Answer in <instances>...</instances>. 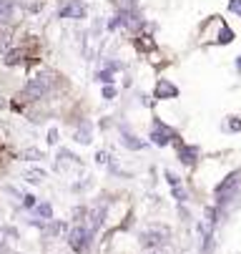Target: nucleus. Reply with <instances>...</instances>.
Masks as SVG:
<instances>
[{"label": "nucleus", "instance_id": "28", "mask_svg": "<svg viewBox=\"0 0 241 254\" xmlns=\"http://www.w3.org/2000/svg\"><path fill=\"white\" fill-rule=\"evenodd\" d=\"M46 141L50 143V146H55V143H58V128H48V136H46Z\"/></svg>", "mask_w": 241, "mask_h": 254}, {"label": "nucleus", "instance_id": "5", "mask_svg": "<svg viewBox=\"0 0 241 254\" xmlns=\"http://www.w3.org/2000/svg\"><path fill=\"white\" fill-rule=\"evenodd\" d=\"M174 149H176V161L184 169H196L201 164V146H196V143H186L179 138L174 143Z\"/></svg>", "mask_w": 241, "mask_h": 254}, {"label": "nucleus", "instance_id": "9", "mask_svg": "<svg viewBox=\"0 0 241 254\" xmlns=\"http://www.w3.org/2000/svg\"><path fill=\"white\" fill-rule=\"evenodd\" d=\"M121 146L123 149H128V151H144V149H148V141H144V138H139L133 131H128V126L126 124H121Z\"/></svg>", "mask_w": 241, "mask_h": 254}, {"label": "nucleus", "instance_id": "15", "mask_svg": "<svg viewBox=\"0 0 241 254\" xmlns=\"http://www.w3.org/2000/svg\"><path fill=\"white\" fill-rule=\"evenodd\" d=\"M65 229H68V224H65V222H58V219H50V222H46V229H43V232H46V237H50V239H53V237H58V234H63Z\"/></svg>", "mask_w": 241, "mask_h": 254}, {"label": "nucleus", "instance_id": "20", "mask_svg": "<svg viewBox=\"0 0 241 254\" xmlns=\"http://www.w3.org/2000/svg\"><path fill=\"white\" fill-rule=\"evenodd\" d=\"M163 179H166L168 189H171V187H179V184H184V179H181L174 169H163Z\"/></svg>", "mask_w": 241, "mask_h": 254}, {"label": "nucleus", "instance_id": "16", "mask_svg": "<svg viewBox=\"0 0 241 254\" xmlns=\"http://www.w3.org/2000/svg\"><path fill=\"white\" fill-rule=\"evenodd\" d=\"M15 10V0H0V23H10Z\"/></svg>", "mask_w": 241, "mask_h": 254}, {"label": "nucleus", "instance_id": "8", "mask_svg": "<svg viewBox=\"0 0 241 254\" xmlns=\"http://www.w3.org/2000/svg\"><path fill=\"white\" fill-rule=\"evenodd\" d=\"M226 25V20L224 18H219V15H214V18H209L203 25H201V33H198V43H216L219 41V33H221V28Z\"/></svg>", "mask_w": 241, "mask_h": 254}, {"label": "nucleus", "instance_id": "18", "mask_svg": "<svg viewBox=\"0 0 241 254\" xmlns=\"http://www.w3.org/2000/svg\"><path fill=\"white\" fill-rule=\"evenodd\" d=\"M221 128H224L226 133H241V116H236V114L226 116V121H224Z\"/></svg>", "mask_w": 241, "mask_h": 254}, {"label": "nucleus", "instance_id": "27", "mask_svg": "<svg viewBox=\"0 0 241 254\" xmlns=\"http://www.w3.org/2000/svg\"><path fill=\"white\" fill-rule=\"evenodd\" d=\"M116 86H103V98H106V101H113L116 98Z\"/></svg>", "mask_w": 241, "mask_h": 254}, {"label": "nucleus", "instance_id": "2", "mask_svg": "<svg viewBox=\"0 0 241 254\" xmlns=\"http://www.w3.org/2000/svg\"><path fill=\"white\" fill-rule=\"evenodd\" d=\"M179 131L166 124L163 119H151V128H148V143H153V146L158 149H166V146H174V143L179 141Z\"/></svg>", "mask_w": 241, "mask_h": 254}, {"label": "nucleus", "instance_id": "11", "mask_svg": "<svg viewBox=\"0 0 241 254\" xmlns=\"http://www.w3.org/2000/svg\"><path fill=\"white\" fill-rule=\"evenodd\" d=\"M86 13H88L86 0H71V3L60 10V18H76V20H81V18H86Z\"/></svg>", "mask_w": 241, "mask_h": 254}, {"label": "nucleus", "instance_id": "13", "mask_svg": "<svg viewBox=\"0 0 241 254\" xmlns=\"http://www.w3.org/2000/svg\"><path fill=\"white\" fill-rule=\"evenodd\" d=\"M171 199H174L179 206H181V204H189V201H191V191H189V187H186V184L171 187Z\"/></svg>", "mask_w": 241, "mask_h": 254}, {"label": "nucleus", "instance_id": "1", "mask_svg": "<svg viewBox=\"0 0 241 254\" xmlns=\"http://www.w3.org/2000/svg\"><path fill=\"white\" fill-rule=\"evenodd\" d=\"M211 204L219 209L224 222L241 206V166L226 171L214 184V189H211Z\"/></svg>", "mask_w": 241, "mask_h": 254}, {"label": "nucleus", "instance_id": "25", "mask_svg": "<svg viewBox=\"0 0 241 254\" xmlns=\"http://www.w3.org/2000/svg\"><path fill=\"white\" fill-rule=\"evenodd\" d=\"M229 13H234L236 18H241V0H229Z\"/></svg>", "mask_w": 241, "mask_h": 254}, {"label": "nucleus", "instance_id": "7", "mask_svg": "<svg viewBox=\"0 0 241 254\" xmlns=\"http://www.w3.org/2000/svg\"><path fill=\"white\" fill-rule=\"evenodd\" d=\"M196 234H198V254H214L219 242H216V232L209 229L201 219L196 222Z\"/></svg>", "mask_w": 241, "mask_h": 254}, {"label": "nucleus", "instance_id": "10", "mask_svg": "<svg viewBox=\"0 0 241 254\" xmlns=\"http://www.w3.org/2000/svg\"><path fill=\"white\" fill-rule=\"evenodd\" d=\"M153 98L156 101H174V98H179V86L171 83L168 78H158L153 86Z\"/></svg>", "mask_w": 241, "mask_h": 254}, {"label": "nucleus", "instance_id": "6", "mask_svg": "<svg viewBox=\"0 0 241 254\" xmlns=\"http://www.w3.org/2000/svg\"><path fill=\"white\" fill-rule=\"evenodd\" d=\"M48 86H50L48 76H36V78H30V81L25 83L23 93H20V101H23V103H36V101H41V98L48 93Z\"/></svg>", "mask_w": 241, "mask_h": 254}, {"label": "nucleus", "instance_id": "3", "mask_svg": "<svg viewBox=\"0 0 241 254\" xmlns=\"http://www.w3.org/2000/svg\"><path fill=\"white\" fill-rule=\"evenodd\" d=\"M65 239H68V247H71L76 254H88V252L93 249V239H96V234L88 229L86 222H81V224H73L71 229H68Z\"/></svg>", "mask_w": 241, "mask_h": 254}, {"label": "nucleus", "instance_id": "26", "mask_svg": "<svg viewBox=\"0 0 241 254\" xmlns=\"http://www.w3.org/2000/svg\"><path fill=\"white\" fill-rule=\"evenodd\" d=\"M179 216H181V222H184V224H189V222H191V211H189V206H186V204H181V206H179Z\"/></svg>", "mask_w": 241, "mask_h": 254}, {"label": "nucleus", "instance_id": "23", "mask_svg": "<svg viewBox=\"0 0 241 254\" xmlns=\"http://www.w3.org/2000/svg\"><path fill=\"white\" fill-rule=\"evenodd\" d=\"M23 156H25V159H33V161H38V159H43V151L36 149V146H30V149L23 151Z\"/></svg>", "mask_w": 241, "mask_h": 254}, {"label": "nucleus", "instance_id": "24", "mask_svg": "<svg viewBox=\"0 0 241 254\" xmlns=\"http://www.w3.org/2000/svg\"><path fill=\"white\" fill-rule=\"evenodd\" d=\"M20 56H23L20 51H8L5 53V63L8 65H15V63H20Z\"/></svg>", "mask_w": 241, "mask_h": 254}, {"label": "nucleus", "instance_id": "19", "mask_svg": "<svg viewBox=\"0 0 241 254\" xmlns=\"http://www.w3.org/2000/svg\"><path fill=\"white\" fill-rule=\"evenodd\" d=\"M234 38H236V33L229 28V23L221 28V33H219V41H216V46H229V43H234Z\"/></svg>", "mask_w": 241, "mask_h": 254}, {"label": "nucleus", "instance_id": "29", "mask_svg": "<svg viewBox=\"0 0 241 254\" xmlns=\"http://www.w3.org/2000/svg\"><path fill=\"white\" fill-rule=\"evenodd\" d=\"M108 161H111L108 151H98V154H96V164H108Z\"/></svg>", "mask_w": 241, "mask_h": 254}, {"label": "nucleus", "instance_id": "21", "mask_svg": "<svg viewBox=\"0 0 241 254\" xmlns=\"http://www.w3.org/2000/svg\"><path fill=\"white\" fill-rule=\"evenodd\" d=\"M36 204H38V196H36V194H23L20 206H23L25 211H33V209H36Z\"/></svg>", "mask_w": 241, "mask_h": 254}, {"label": "nucleus", "instance_id": "22", "mask_svg": "<svg viewBox=\"0 0 241 254\" xmlns=\"http://www.w3.org/2000/svg\"><path fill=\"white\" fill-rule=\"evenodd\" d=\"M96 81H100V83H106V86H113V70H108V68H103V70H98V73H96Z\"/></svg>", "mask_w": 241, "mask_h": 254}, {"label": "nucleus", "instance_id": "12", "mask_svg": "<svg viewBox=\"0 0 241 254\" xmlns=\"http://www.w3.org/2000/svg\"><path fill=\"white\" fill-rule=\"evenodd\" d=\"M93 124L91 121H81V124H76V128H73V141H78V143H91L93 138Z\"/></svg>", "mask_w": 241, "mask_h": 254}, {"label": "nucleus", "instance_id": "4", "mask_svg": "<svg viewBox=\"0 0 241 254\" xmlns=\"http://www.w3.org/2000/svg\"><path fill=\"white\" fill-rule=\"evenodd\" d=\"M168 242H171V232L166 227H161V224H151V227H146L139 234V244L146 252H161Z\"/></svg>", "mask_w": 241, "mask_h": 254}, {"label": "nucleus", "instance_id": "17", "mask_svg": "<svg viewBox=\"0 0 241 254\" xmlns=\"http://www.w3.org/2000/svg\"><path fill=\"white\" fill-rule=\"evenodd\" d=\"M46 171L43 169H28L25 174H23V179L28 181V184H43V181H46Z\"/></svg>", "mask_w": 241, "mask_h": 254}, {"label": "nucleus", "instance_id": "14", "mask_svg": "<svg viewBox=\"0 0 241 254\" xmlns=\"http://www.w3.org/2000/svg\"><path fill=\"white\" fill-rule=\"evenodd\" d=\"M33 214H36V219H41V222H50L53 219V204L50 201H38L36 209H33Z\"/></svg>", "mask_w": 241, "mask_h": 254}, {"label": "nucleus", "instance_id": "30", "mask_svg": "<svg viewBox=\"0 0 241 254\" xmlns=\"http://www.w3.org/2000/svg\"><path fill=\"white\" fill-rule=\"evenodd\" d=\"M234 65H236V70H239V73H241V56H239V58L234 61Z\"/></svg>", "mask_w": 241, "mask_h": 254}]
</instances>
